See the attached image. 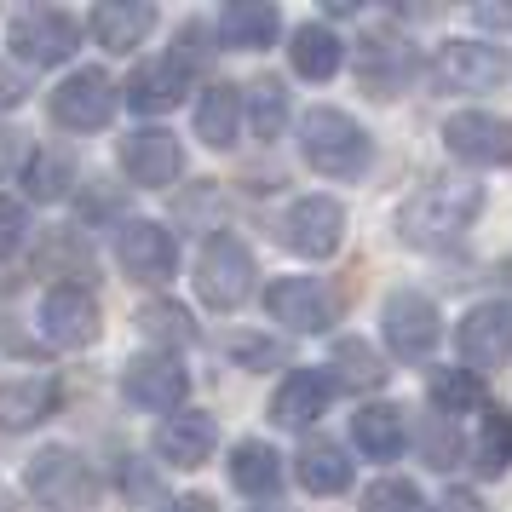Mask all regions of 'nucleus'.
<instances>
[{"instance_id": "1", "label": "nucleus", "mask_w": 512, "mask_h": 512, "mask_svg": "<svg viewBox=\"0 0 512 512\" xmlns=\"http://www.w3.org/2000/svg\"><path fill=\"white\" fill-rule=\"evenodd\" d=\"M484 213V185L478 179H438V185L415 190L403 213H397V236L409 248H449L461 242Z\"/></svg>"}, {"instance_id": "2", "label": "nucleus", "mask_w": 512, "mask_h": 512, "mask_svg": "<svg viewBox=\"0 0 512 512\" xmlns=\"http://www.w3.org/2000/svg\"><path fill=\"white\" fill-rule=\"evenodd\" d=\"M300 156H305V167L323 173V179H357V173H369V162H374V139L357 127L351 110L317 104V110H305V121H300Z\"/></svg>"}, {"instance_id": "3", "label": "nucleus", "mask_w": 512, "mask_h": 512, "mask_svg": "<svg viewBox=\"0 0 512 512\" xmlns=\"http://www.w3.org/2000/svg\"><path fill=\"white\" fill-rule=\"evenodd\" d=\"M24 489L35 495L41 512H93L98 507V472L75 449H64V443L41 449L24 466Z\"/></svg>"}, {"instance_id": "4", "label": "nucleus", "mask_w": 512, "mask_h": 512, "mask_svg": "<svg viewBox=\"0 0 512 512\" xmlns=\"http://www.w3.org/2000/svg\"><path fill=\"white\" fill-rule=\"evenodd\" d=\"M196 294L208 311H236L254 294V248L231 231H213L196 254Z\"/></svg>"}, {"instance_id": "5", "label": "nucleus", "mask_w": 512, "mask_h": 512, "mask_svg": "<svg viewBox=\"0 0 512 512\" xmlns=\"http://www.w3.org/2000/svg\"><path fill=\"white\" fill-rule=\"evenodd\" d=\"M6 47H12V58L29 64V70H58V64L75 58L81 29H75V18L58 12V6H18L12 24H6Z\"/></svg>"}, {"instance_id": "6", "label": "nucleus", "mask_w": 512, "mask_h": 512, "mask_svg": "<svg viewBox=\"0 0 512 512\" xmlns=\"http://www.w3.org/2000/svg\"><path fill=\"white\" fill-rule=\"evenodd\" d=\"M116 104H121V87L110 81V70H70L58 87H52V121L64 133H104L116 121Z\"/></svg>"}, {"instance_id": "7", "label": "nucleus", "mask_w": 512, "mask_h": 512, "mask_svg": "<svg viewBox=\"0 0 512 512\" xmlns=\"http://www.w3.org/2000/svg\"><path fill=\"white\" fill-rule=\"evenodd\" d=\"M35 328H41V340H52L58 351L93 346L98 334H104L98 294L93 288H81V282H58V288H47L41 305H35Z\"/></svg>"}, {"instance_id": "8", "label": "nucleus", "mask_w": 512, "mask_h": 512, "mask_svg": "<svg viewBox=\"0 0 512 512\" xmlns=\"http://www.w3.org/2000/svg\"><path fill=\"white\" fill-rule=\"evenodd\" d=\"M512 75V58L495 41H443L438 58H432V87L438 93H495Z\"/></svg>"}, {"instance_id": "9", "label": "nucleus", "mask_w": 512, "mask_h": 512, "mask_svg": "<svg viewBox=\"0 0 512 512\" xmlns=\"http://www.w3.org/2000/svg\"><path fill=\"white\" fill-rule=\"evenodd\" d=\"M380 334H386V351H392V357L420 363V357L438 351L443 317H438V305L426 300L420 288H392L386 305H380Z\"/></svg>"}, {"instance_id": "10", "label": "nucleus", "mask_w": 512, "mask_h": 512, "mask_svg": "<svg viewBox=\"0 0 512 512\" xmlns=\"http://www.w3.org/2000/svg\"><path fill=\"white\" fill-rule=\"evenodd\" d=\"M340 242H346V208L323 196V190H311V196H294L288 213H282V248L300 259H334L340 254Z\"/></svg>"}, {"instance_id": "11", "label": "nucleus", "mask_w": 512, "mask_h": 512, "mask_svg": "<svg viewBox=\"0 0 512 512\" xmlns=\"http://www.w3.org/2000/svg\"><path fill=\"white\" fill-rule=\"evenodd\" d=\"M185 392H190V369L179 363V351H139L121 369V397L133 409L173 415V409H185Z\"/></svg>"}, {"instance_id": "12", "label": "nucleus", "mask_w": 512, "mask_h": 512, "mask_svg": "<svg viewBox=\"0 0 512 512\" xmlns=\"http://www.w3.org/2000/svg\"><path fill=\"white\" fill-rule=\"evenodd\" d=\"M116 259L133 282L162 288V282L179 277V236L167 231V225H156V219H121Z\"/></svg>"}, {"instance_id": "13", "label": "nucleus", "mask_w": 512, "mask_h": 512, "mask_svg": "<svg viewBox=\"0 0 512 512\" xmlns=\"http://www.w3.org/2000/svg\"><path fill=\"white\" fill-rule=\"evenodd\" d=\"M265 311L277 317L282 328H294V334H328L334 317H340V300H334V288L317 277H282L265 288Z\"/></svg>"}, {"instance_id": "14", "label": "nucleus", "mask_w": 512, "mask_h": 512, "mask_svg": "<svg viewBox=\"0 0 512 512\" xmlns=\"http://www.w3.org/2000/svg\"><path fill=\"white\" fill-rule=\"evenodd\" d=\"M455 351H461V363L472 374L512 363V300L472 305L461 317V328H455Z\"/></svg>"}, {"instance_id": "15", "label": "nucleus", "mask_w": 512, "mask_h": 512, "mask_svg": "<svg viewBox=\"0 0 512 512\" xmlns=\"http://www.w3.org/2000/svg\"><path fill=\"white\" fill-rule=\"evenodd\" d=\"M443 150L472 167H512V121L489 110H461L443 121Z\"/></svg>"}, {"instance_id": "16", "label": "nucleus", "mask_w": 512, "mask_h": 512, "mask_svg": "<svg viewBox=\"0 0 512 512\" xmlns=\"http://www.w3.org/2000/svg\"><path fill=\"white\" fill-rule=\"evenodd\" d=\"M415 81V47L403 35H363L357 41V87L369 98H397Z\"/></svg>"}, {"instance_id": "17", "label": "nucleus", "mask_w": 512, "mask_h": 512, "mask_svg": "<svg viewBox=\"0 0 512 512\" xmlns=\"http://www.w3.org/2000/svg\"><path fill=\"white\" fill-rule=\"evenodd\" d=\"M121 173L139 190H167L185 173V144L173 139L167 127H139L121 139Z\"/></svg>"}, {"instance_id": "18", "label": "nucleus", "mask_w": 512, "mask_h": 512, "mask_svg": "<svg viewBox=\"0 0 512 512\" xmlns=\"http://www.w3.org/2000/svg\"><path fill=\"white\" fill-rule=\"evenodd\" d=\"M213 449H219V426H213L208 409H173L156 426V455H162V466L196 472V466L213 461Z\"/></svg>"}, {"instance_id": "19", "label": "nucleus", "mask_w": 512, "mask_h": 512, "mask_svg": "<svg viewBox=\"0 0 512 512\" xmlns=\"http://www.w3.org/2000/svg\"><path fill=\"white\" fill-rule=\"evenodd\" d=\"M334 374H317V369H294L282 374L277 397H271V420H277L282 432H305V426H317L328 415V403H334Z\"/></svg>"}, {"instance_id": "20", "label": "nucleus", "mask_w": 512, "mask_h": 512, "mask_svg": "<svg viewBox=\"0 0 512 512\" xmlns=\"http://www.w3.org/2000/svg\"><path fill=\"white\" fill-rule=\"evenodd\" d=\"M64 409V386L52 374H18L0 380V432H35L41 420Z\"/></svg>"}, {"instance_id": "21", "label": "nucleus", "mask_w": 512, "mask_h": 512, "mask_svg": "<svg viewBox=\"0 0 512 512\" xmlns=\"http://www.w3.org/2000/svg\"><path fill=\"white\" fill-rule=\"evenodd\" d=\"M242 116H248V98L236 81H213L202 104H196V139L208 144V150H231L242 139Z\"/></svg>"}, {"instance_id": "22", "label": "nucleus", "mask_w": 512, "mask_h": 512, "mask_svg": "<svg viewBox=\"0 0 512 512\" xmlns=\"http://www.w3.org/2000/svg\"><path fill=\"white\" fill-rule=\"evenodd\" d=\"M282 35V12L271 0H231L219 12V41L231 52H265Z\"/></svg>"}, {"instance_id": "23", "label": "nucleus", "mask_w": 512, "mask_h": 512, "mask_svg": "<svg viewBox=\"0 0 512 512\" xmlns=\"http://www.w3.org/2000/svg\"><path fill=\"white\" fill-rule=\"evenodd\" d=\"M150 29H156L150 0H104V6H93V41L104 52H133Z\"/></svg>"}, {"instance_id": "24", "label": "nucleus", "mask_w": 512, "mask_h": 512, "mask_svg": "<svg viewBox=\"0 0 512 512\" xmlns=\"http://www.w3.org/2000/svg\"><path fill=\"white\" fill-rule=\"evenodd\" d=\"M351 443L363 461H397L403 443H409V420L397 415L392 403H363L351 415Z\"/></svg>"}, {"instance_id": "25", "label": "nucleus", "mask_w": 512, "mask_h": 512, "mask_svg": "<svg viewBox=\"0 0 512 512\" xmlns=\"http://www.w3.org/2000/svg\"><path fill=\"white\" fill-rule=\"evenodd\" d=\"M75 179H81V162H75L70 150H58V144H41V150L24 156V196L41 202V208L64 202L75 190Z\"/></svg>"}, {"instance_id": "26", "label": "nucleus", "mask_w": 512, "mask_h": 512, "mask_svg": "<svg viewBox=\"0 0 512 512\" xmlns=\"http://www.w3.org/2000/svg\"><path fill=\"white\" fill-rule=\"evenodd\" d=\"M185 81H190V75L179 70L173 58H150V64L133 70V81L121 87V98H127L139 116H162V110H173V104L185 98Z\"/></svg>"}, {"instance_id": "27", "label": "nucleus", "mask_w": 512, "mask_h": 512, "mask_svg": "<svg viewBox=\"0 0 512 512\" xmlns=\"http://www.w3.org/2000/svg\"><path fill=\"white\" fill-rule=\"evenodd\" d=\"M294 478H300L305 495H346L351 489V455L334 438H317L294 455Z\"/></svg>"}, {"instance_id": "28", "label": "nucleus", "mask_w": 512, "mask_h": 512, "mask_svg": "<svg viewBox=\"0 0 512 512\" xmlns=\"http://www.w3.org/2000/svg\"><path fill=\"white\" fill-rule=\"evenodd\" d=\"M288 64H294V75H305V81H328V75H340V64H346V41L328 24H305V29H294V41H288Z\"/></svg>"}, {"instance_id": "29", "label": "nucleus", "mask_w": 512, "mask_h": 512, "mask_svg": "<svg viewBox=\"0 0 512 512\" xmlns=\"http://www.w3.org/2000/svg\"><path fill=\"white\" fill-rule=\"evenodd\" d=\"M231 484L242 489V495H254V501L277 495L282 489V455L265 438H242L231 449Z\"/></svg>"}, {"instance_id": "30", "label": "nucleus", "mask_w": 512, "mask_h": 512, "mask_svg": "<svg viewBox=\"0 0 512 512\" xmlns=\"http://www.w3.org/2000/svg\"><path fill=\"white\" fill-rule=\"evenodd\" d=\"M386 374H392V363H380V351L369 340H357V334L334 340V386L374 392V386H386Z\"/></svg>"}, {"instance_id": "31", "label": "nucleus", "mask_w": 512, "mask_h": 512, "mask_svg": "<svg viewBox=\"0 0 512 512\" xmlns=\"http://www.w3.org/2000/svg\"><path fill=\"white\" fill-rule=\"evenodd\" d=\"M484 403H489V392L472 369L432 374V409H438L443 420H461V415H472V409H484Z\"/></svg>"}, {"instance_id": "32", "label": "nucleus", "mask_w": 512, "mask_h": 512, "mask_svg": "<svg viewBox=\"0 0 512 512\" xmlns=\"http://www.w3.org/2000/svg\"><path fill=\"white\" fill-rule=\"evenodd\" d=\"M512 466V409H489L484 432H478V472L501 478Z\"/></svg>"}, {"instance_id": "33", "label": "nucleus", "mask_w": 512, "mask_h": 512, "mask_svg": "<svg viewBox=\"0 0 512 512\" xmlns=\"http://www.w3.org/2000/svg\"><path fill=\"white\" fill-rule=\"evenodd\" d=\"M139 328L150 334V340H173V346H190L196 340V323H190L185 305H167V300H150L139 311Z\"/></svg>"}, {"instance_id": "34", "label": "nucleus", "mask_w": 512, "mask_h": 512, "mask_svg": "<svg viewBox=\"0 0 512 512\" xmlns=\"http://www.w3.org/2000/svg\"><path fill=\"white\" fill-rule=\"evenodd\" d=\"M248 116H254L259 139H277L282 127H288V87H277V81H254V93H248Z\"/></svg>"}, {"instance_id": "35", "label": "nucleus", "mask_w": 512, "mask_h": 512, "mask_svg": "<svg viewBox=\"0 0 512 512\" xmlns=\"http://www.w3.org/2000/svg\"><path fill=\"white\" fill-rule=\"evenodd\" d=\"M225 357L242 363V369L265 374V369H282V363H288V346L271 340V334H231V340H225Z\"/></svg>"}, {"instance_id": "36", "label": "nucleus", "mask_w": 512, "mask_h": 512, "mask_svg": "<svg viewBox=\"0 0 512 512\" xmlns=\"http://www.w3.org/2000/svg\"><path fill=\"white\" fill-rule=\"evenodd\" d=\"M420 461L432 466V472H449V466L461 461V432H455V420L432 415L420 426Z\"/></svg>"}, {"instance_id": "37", "label": "nucleus", "mask_w": 512, "mask_h": 512, "mask_svg": "<svg viewBox=\"0 0 512 512\" xmlns=\"http://www.w3.org/2000/svg\"><path fill=\"white\" fill-rule=\"evenodd\" d=\"M363 512H426V501L409 478H380L374 489H363Z\"/></svg>"}, {"instance_id": "38", "label": "nucleus", "mask_w": 512, "mask_h": 512, "mask_svg": "<svg viewBox=\"0 0 512 512\" xmlns=\"http://www.w3.org/2000/svg\"><path fill=\"white\" fill-rule=\"evenodd\" d=\"M29 242V213L18 196H0V259H12Z\"/></svg>"}, {"instance_id": "39", "label": "nucleus", "mask_w": 512, "mask_h": 512, "mask_svg": "<svg viewBox=\"0 0 512 512\" xmlns=\"http://www.w3.org/2000/svg\"><path fill=\"white\" fill-rule=\"evenodd\" d=\"M472 24H484V29H512V6H495V0H484V6H472Z\"/></svg>"}, {"instance_id": "40", "label": "nucleus", "mask_w": 512, "mask_h": 512, "mask_svg": "<svg viewBox=\"0 0 512 512\" xmlns=\"http://www.w3.org/2000/svg\"><path fill=\"white\" fill-rule=\"evenodd\" d=\"M438 512H484V501H478V495H466V489H449V495L438 501Z\"/></svg>"}, {"instance_id": "41", "label": "nucleus", "mask_w": 512, "mask_h": 512, "mask_svg": "<svg viewBox=\"0 0 512 512\" xmlns=\"http://www.w3.org/2000/svg\"><path fill=\"white\" fill-rule=\"evenodd\" d=\"M162 512H219V507H213L208 495H179V501H167Z\"/></svg>"}, {"instance_id": "42", "label": "nucleus", "mask_w": 512, "mask_h": 512, "mask_svg": "<svg viewBox=\"0 0 512 512\" xmlns=\"http://www.w3.org/2000/svg\"><path fill=\"white\" fill-rule=\"evenodd\" d=\"M0 512H6V507H0Z\"/></svg>"}]
</instances>
